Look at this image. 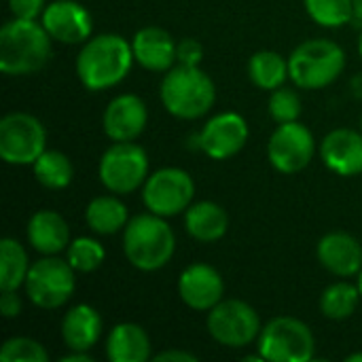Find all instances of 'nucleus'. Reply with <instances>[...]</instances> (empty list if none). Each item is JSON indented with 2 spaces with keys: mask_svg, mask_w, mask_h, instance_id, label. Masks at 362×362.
Wrapping results in <instances>:
<instances>
[{
  "mask_svg": "<svg viewBox=\"0 0 362 362\" xmlns=\"http://www.w3.org/2000/svg\"><path fill=\"white\" fill-rule=\"evenodd\" d=\"M132 42L119 34H100L89 38L76 57V76L91 89L102 91L119 85L132 70Z\"/></svg>",
  "mask_w": 362,
  "mask_h": 362,
  "instance_id": "f257e3e1",
  "label": "nucleus"
},
{
  "mask_svg": "<svg viewBox=\"0 0 362 362\" xmlns=\"http://www.w3.org/2000/svg\"><path fill=\"white\" fill-rule=\"evenodd\" d=\"M51 36L36 19L13 17L0 30V70L6 76L38 72L51 57Z\"/></svg>",
  "mask_w": 362,
  "mask_h": 362,
  "instance_id": "f03ea898",
  "label": "nucleus"
},
{
  "mask_svg": "<svg viewBox=\"0 0 362 362\" xmlns=\"http://www.w3.org/2000/svg\"><path fill=\"white\" fill-rule=\"evenodd\" d=\"M163 108L185 121L202 119L216 102V85L199 66H172L159 87Z\"/></svg>",
  "mask_w": 362,
  "mask_h": 362,
  "instance_id": "7ed1b4c3",
  "label": "nucleus"
},
{
  "mask_svg": "<svg viewBox=\"0 0 362 362\" xmlns=\"http://www.w3.org/2000/svg\"><path fill=\"white\" fill-rule=\"evenodd\" d=\"M176 238L163 216L146 212L127 221L123 229V252L140 272H157L170 263Z\"/></svg>",
  "mask_w": 362,
  "mask_h": 362,
  "instance_id": "20e7f679",
  "label": "nucleus"
},
{
  "mask_svg": "<svg viewBox=\"0 0 362 362\" xmlns=\"http://www.w3.org/2000/svg\"><path fill=\"white\" fill-rule=\"evenodd\" d=\"M346 68L344 49L329 38H312L295 47L288 57L291 81L299 89L329 87Z\"/></svg>",
  "mask_w": 362,
  "mask_h": 362,
  "instance_id": "39448f33",
  "label": "nucleus"
},
{
  "mask_svg": "<svg viewBox=\"0 0 362 362\" xmlns=\"http://www.w3.org/2000/svg\"><path fill=\"white\" fill-rule=\"evenodd\" d=\"M316 352L312 329L293 316L269 320L259 335V354L269 362H310Z\"/></svg>",
  "mask_w": 362,
  "mask_h": 362,
  "instance_id": "423d86ee",
  "label": "nucleus"
},
{
  "mask_svg": "<svg viewBox=\"0 0 362 362\" xmlns=\"http://www.w3.org/2000/svg\"><path fill=\"white\" fill-rule=\"evenodd\" d=\"M28 299L40 310H57L68 303L74 295L76 278L68 259H57L55 255H45L30 265L28 278L23 282Z\"/></svg>",
  "mask_w": 362,
  "mask_h": 362,
  "instance_id": "0eeeda50",
  "label": "nucleus"
},
{
  "mask_svg": "<svg viewBox=\"0 0 362 362\" xmlns=\"http://www.w3.org/2000/svg\"><path fill=\"white\" fill-rule=\"evenodd\" d=\"M100 182L117 195H129L148 178L146 151L134 142H115L100 159Z\"/></svg>",
  "mask_w": 362,
  "mask_h": 362,
  "instance_id": "6e6552de",
  "label": "nucleus"
},
{
  "mask_svg": "<svg viewBox=\"0 0 362 362\" xmlns=\"http://www.w3.org/2000/svg\"><path fill=\"white\" fill-rule=\"evenodd\" d=\"M47 151V132L30 112H8L0 121V157L8 165H34Z\"/></svg>",
  "mask_w": 362,
  "mask_h": 362,
  "instance_id": "1a4fd4ad",
  "label": "nucleus"
},
{
  "mask_svg": "<svg viewBox=\"0 0 362 362\" xmlns=\"http://www.w3.org/2000/svg\"><path fill=\"white\" fill-rule=\"evenodd\" d=\"M195 195V182L180 168H161L148 174L142 185V202L148 212L163 218L187 212Z\"/></svg>",
  "mask_w": 362,
  "mask_h": 362,
  "instance_id": "9d476101",
  "label": "nucleus"
},
{
  "mask_svg": "<svg viewBox=\"0 0 362 362\" xmlns=\"http://www.w3.org/2000/svg\"><path fill=\"white\" fill-rule=\"evenodd\" d=\"M261 320L252 305L240 299H223L208 312V333L225 348L250 346L261 335Z\"/></svg>",
  "mask_w": 362,
  "mask_h": 362,
  "instance_id": "9b49d317",
  "label": "nucleus"
},
{
  "mask_svg": "<svg viewBox=\"0 0 362 362\" xmlns=\"http://www.w3.org/2000/svg\"><path fill=\"white\" fill-rule=\"evenodd\" d=\"M316 153L314 134L299 121L278 123L267 142V159L282 174H297L310 165Z\"/></svg>",
  "mask_w": 362,
  "mask_h": 362,
  "instance_id": "f8f14e48",
  "label": "nucleus"
},
{
  "mask_svg": "<svg viewBox=\"0 0 362 362\" xmlns=\"http://www.w3.org/2000/svg\"><path fill=\"white\" fill-rule=\"evenodd\" d=\"M248 142V123L238 112H221L212 117L202 134L199 148L214 161H225L238 155Z\"/></svg>",
  "mask_w": 362,
  "mask_h": 362,
  "instance_id": "ddd939ff",
  "label": "nucleus"
},
{
  "mask_svg": "<svg viewBox=\"0 0 362 362\" xmlns=\"http://www.w3.org/2000/svg\"><path fill=\"white\" fill-rule=\"evenodd\" d=\"M42 25L49 36L64 45L87 42L93 30L89 11L76 0H53L42 11Z\"/></svg>",
  "mask_w": 362,
  "mask_h": 362,
  "instance_id": "4468645a",
  "label": "nucleus"
},
{
  "mask_svg": "<svg viewBox=\"0 0 362 362\" xmlns=\"http://www.w3.org/2000/svg\"><path fill=\"white\" fill-rule=\"evenodd\" d=\"M223 276L212 265L193 263L178 278L180 301L195 312H210L216 303L223 301Z\"/></svg>",
  "mask_w": 362,
  "mask_h": 362,
  "instance_id": "2eb2a0df",
  "label": "nucleus"
},
{
  "mask_svg": "<svg viewBox=\"0 0 362 362\" xmlns=\"http://www.w3.org/2000/svg\"><path fill=\"white\" fill-rule=\"evenodd\" d=\"M146 121V104L134 93H123L108 102L102 117V127L112 142H134L144 132Z\"/></svg>",
  "mask_w": 362,
  "mask_h": 362,
  "instance_id": "dca6fc26",
  "label": "nucleus"
},
{
  "mask_svg": "<svg viewBox=\"0 0 362 362\" xmlns=\"http://www.w3.org/2000/svg\"><path fill=\"white\" fill-rule=\"evenodd\" d=\"M316 257L327 272L339 278L358 276L362 269L361 242L344 231H333L320 238L316 246Z\"/></svg>",
  "mask_w": 362,
  "mask_h": 362,
  "instance_id": "f3484780",
  "label": "nucleus"
},
{
  "mask_svg": "<svg viewBox=\"0 0 362 362\" xmlns=\"http://www.w3.org/2000/svg\"><path fill=\"white\" fill-rule=\"evenodd\" d=\"M320 155L325 165L339 176L362 174V132L339 127L325 136Z\"/></svg>",
  "mask_w": 362,
  "mask_h": 362,
  "instance_id": "a211bd4d",
  "label": "nucleus"
},
{
  "mask_svg": "<svg viewBox=\"0 0 362 362\" xmlns=\"http://www.w3.org/2000/svg\"><path fill=\"white\" fill-rule=\"evenodd\" d=\"M134 59L151 72H168L176 62V42L172 34L157 25L140 28L132 38Z\"/></svg>",
  "mask_w": 362,
  "mask_h": 362,
  "instance_id": "6ab92c4d",
  "label": "nucleus"
},
{
  "mask_svg": "<svg viewBox=\"0 0 362 362\" xmlns=\"http://www.w3.org/2000/svg\"><path fill=\"white\" fill-rule=\"evenodd\" d=\"M28 242L40 255H59L70 246V229L62 214L53 210H38L28 221Z\"/></svg>",
  "mask_w": 362,
  "mask_h": 362,
  "instance_id": "aec40b11",
  "label": "nucleus"
},
{
  "mask_svg": "<svg viewBox=\"0 0 362 362\" xmlns=\"http://www.w3.org/2000/svg\"><path fill=\"white\" fill-rule=\"evenodd\" d=\"M102 335V316L95 308L81 303L66 312L62 320V339L68 350L89 352Z\"/></svg>",
  "mask_w": 362,
  "mask_h": 362,
  "instance_id": "412c9836",
  "label": "nucleus"
},
{
  "mask_svg": "<svg viewBox=\"0 0 362 362\" xmlns=\"http://www.w3.org/2000/svg\"><path fill=\"white\" fill-rule=\"evenodd\" d=\"M106 356L110 362H146L151 358V339L140 325L121 322L106 337Z\"/></svg>",
  "mask_w": 362,
  "mask_h": 362,
  "instance_id": "4be33fe9",
  "label": "nucleus"
},
{
  "mask_svg": "<svg viewBox=\"0 0 362 362\" xmlns=\"http://www.w3.org/2000/svg\"><path fill=\"white\" fill-rule=\"evenodd\" d=\"M187 233L204 244L218 242L229 229V216L216 202H197L187 208L185 214Z\"/></svg>",
  "mask_w": 362,
  "mask_h": 362,
  "instance_id": "5701e85b",
  "label": "nucleus"
},
{
  "mask_svg": "<svg viewBox=\"0 0 362 362\" xmlns=\"http://www.w3.org/2000/svg\"><path fill=\"white\" fill-rule=\"evenodd\" d=\"M127 221V208L115 195L93 197L85 210V223L98 235H115L125 229Z\"/></svg>",
  "mask_w": 362,
  "mask_h": 362,
  "instance_id": "b1692460",
  "label": "nucleus"
},
{
  "mask_svg": "<svg viewBox=\"0 0 362 362\" xmlns=\"http://www.w3.org/2000/svg\"><path fill=\"white\" fill-rule=\"evenodd\" d=\"M248 76L259 89L276 91L291 78L288 62L276 51H257L248 59Z\"/></svg>",
  "mask_w": 362,
  "mask_h": 362,
  "instance_id": "393cba45",
  "label": "nucleus"
},
{
  "mask_svg": "<svg viewBox=\"0 0 362 362\" xmlns=\"http://www.w3.org/2000/svg\"><path fill=\"white\" fill-rule=\"evenodd\" d=\"M30 272L28 252L23 246L13 240L4 238L0 242V291H17Z\"/></svg>",
  "mask_w": 362,
  "mask_h": 362,
  "instance_id": "a878e982",
  "label": "nucleus"
},
{
  "mask_svg": "<svg viewBox=\"0 0 362 362\" xmlns=\"http://www.w3.org/2000/svg\"><path fill=\"white\" fill-rule=\"evenodd\" d=\"M34 176L36 180L51 191H59L66 189L72 182L74 176V168L68 159V155H64L62 151H45L36 161H34Z\"/></svg>",
  "mask_w": 362,
  "mask_h": 362,
  "instance_id": "bb28decb",
  "label": "nucleus"
},
{
  "mask_svg": "<svg viewBox=\"0 0 362 362\" xmlns=\"http://www.w3.org/2000/svg\"><path fill=\"white\" fill-rule=\"evenodd\" d=\"M361 299L358 284L354 286L350 282H335L320 295V312L331 320H346L356 312Z\"/></svg>",
  "mask_w": 362,
  "mask_h": 362,
  "instance_id": "cd10ccee",
  "label": "nucleus"
},
{
  "mask_svg": "<svg viewBox=\"0 0 362 362\" xmlns=\"http://www.w3.org/2000/svg\"><path fill=\"white\" fill-rule=\"evenodd\" d=\"M308 15L322 28L352 23V0H303Z\"/></svg>",
  "mask_w": 362,
  "mask_h": 362,
  "instance_id": "c85d7f7f",
  "label": "nucleus"
},
{
  "mask_svg": "<svg viewBox=\"0 0 362 362\" xmlns=\"http://www.w3.org/2000/svg\"><path fill=\"white\" fill-rule=\"evenodd\" d=\"M106 259L104 246L93 238H76L68 246V263L78 274H91L95 272Z\"/></svg>",
  "mask_w": 362,
  "mask_h": 362,
  "instance_id": "c756f323",
  "label": "nucleus"
},
{
  "mask_svg": "<svg viewBox=\"0 0 362 362\" xmlns=\"http://www.w3.org/2000/svg\"><path fill=\"white\" fill-rule=\"evenodd\" d=\"M47 350L30 337H11L0 348V362H47Z\"/></svg>",
  "mask_w": 362,
  "mask_h": 362,
  "instance_id": "7c9ffc66",
  "label": "nucleus"
},
{
  "mask_svg": "<svg viewBox=\"0 0 362 362\" xmlns=\"http://www.w3.org/2000/svg\"><path fill=\"white\" fill-rule=\"evenodd\" d=\"M301 98L297 91L288 89V87H278L269 102H267V110L272 115V119L276 123H291V121H299L301 117Z\"/></svg>",
  "mask_w": 362,
  "mask_h": 362,
  "instance_id": "2f4dec72",
  "label": "nucleus"
},
{
  "mask_svg": "<svg viewBox=\"0 0 362 362\" xmlns=\"http://www.w3.org/2000/svg\"><path fill=\"white\" fill-rule=\"evenodd\" d=\"M204 59V47L195 38H185L176 45V62L185 66H199Z\"/></svg>",
  "mask_w": 362,
  "mask_h": 362,
  "instance_id": "473e14b6",
  "label": "nucleus"
},
{
  "mask_svg": "<svg viewBox=\"0 0 362 362\" xmlns=\"http://www.w3.org/2000/svg\"><path fill=\"white\" fill-rule=\"evenodd\" d=\"M45 0H8V8L13 17L19 19H36L45 11Z\"/></svg>",
  "mask_w": 362,
  "mask_h": 362,
  "instance_id": "72a5a7b5",
  "label": "nucleus"
},
{
  "mask_svg": "<svg viewBox=\"0 0 362 362\" xmlns=\"http://www.w3.org/2000/svg\"><path fill=\"white\" fill-rule=\"evenodd\" d=\"M0 312L4 318H17L21 314V299L17 291H2L0 295Z\"/></svg>",
  "mask_w": 362,
  "mask_h": 362,
  "instance_id": "f704fd0d",
  "label": "nucleus"
},
{
  "mask_svg": "<svg viewBox=\"0 0 362 362\" xmlns=\"http://www.w3.org/2000/svg\"><path fill=\"white\" fill-rule=\"evenodd\" d=\"M155 361L159 362H197V356L195 354H191V352H187V350H165V352H159L157 356H155Z\"/></svg>",
  "mask_w": 362,
  "mask_h": 362,
  "instance_id": "c9c22d12",
  "label": "nucleus"
},
{
  "mask_svg": "<svg viewBox=\"0 0 362 362\" xmlns=\"http://www.w3.org/2000/svg\"><path fill=\"white\" fill-rule=\"evenodd\" d=\"M59 362H93V356L87 352H81V350H70V354L62 356Z\"/></svg>",
  "mask_w": 362,
  "mask_h": 362,
  "instance_id": "e433bc0d",
  "label": "nucleus"
},
{
  "mask_svg": "<svg viewBox=\"0 0 362 362\" xmlns=\"http://www.w3.org/2000/svg\"><path fill=\"white\" fill-rule=\"evenodd\" d=\"M352 23L362 28V0H352Z\"/></svg>",
  "mask_w": 362,
  "mask_h": 362,
  "instance_id": "4c0bfd02",
  "label": "nucleus"
},
{
  "mask_svg": "<svg viewBox=\"0 0 362 362\" xmlns=\"http://www.w3.org/2000/svg\"><path fill=\"white\" fill-rule=\"evenodd\" d=\"M352 91H354V95L362 98V74H358L356 78H352Z\"/></svg>",
  "mask_w": 362,
  "mask_h": 362,
  "instance_id": "58836bf2",
  "label": "nucleus"
},
{
  "mask_svg": "<svg viewBox=\"0 0 362 362\" xmlns=\"http://www.w3.org/2000/svg\"><path fill=\"white\" fill-rule=\"evenodd\" d=\"M346 362H362V352H354V354H350Z\"/></svg>",
  "mask_w": 362,
  "mask_h": 362,
  "instance_id": "ea45409f",
  "label": "nucleus"
},
{
  "mask_svg": "<svg viewBox=\"0 0 362 362\" xmlns=\"http://www.w3.org/2000/svg\"><path fill=\"white\" fill-rule=\"evenodd\" d=\"M358 291H361V295H362V269H361V274H358Z\"/></svg>",
  "mask_w": 362,
  "mask_h": 362,
  "instance_id": "a19ab883",
  "label": "nucleus"
},
{
  "mask_svg": "<svg viewBox=\"0 0 362 362\" xmlns=\"http://www.w3.org/2000/svg\"><path fill=\"white\" fill-rule=\"evenodd\" d=\"M358 53H361V57H362V30H361V38H358Z\"/></svg>",
  "mask_w": 362,
  "mask_h": 362,
  "instance_id": "79ce46f5",
  "label": "nucleus"
},
{
  "mask_svg": "<svg viewBox=\"0 0 362 362\" xmlns=\"http://www.w3.org/2000/svg\"><path fill=\"white\" fill-rule=\"evenodd\" d=\"M361 127H362V119H361Z\"/></svg>",
  "mask_w": 362,
  "mask_h": 362,
  "instance_id": "37998d69",
  "label": "nucleus"
}]
</instances>
